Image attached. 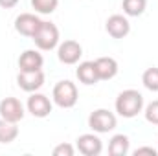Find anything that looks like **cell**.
I'll return each mask as SVG.
<instances>
[{
  "mask_svg": "<svg viewBox=\"0 0 158 156\" xmlns=\"http://www.w3.org/2000/svg\"><path fill=\"white\" fill-rule=\"evenodd\" d=\"M143 110V96L138 90H123L116 97V112L121 117H136L140 112Z\"/></svg>",
  "mask_w": 158,
  "mask_h": 156,
  "instance_id": "cell-1",
  "label": "cell"
},
{
  "mask_svg": "<svg viewBox=\"0 0 158 156\" xmlns=\"http://www.w3.org/2000/svg\"><path fill=\"white\" fill-rule=\"evenodd\" d=\"M0 117L11 121V123H19L24 117V107L17 97H6L0 101Z\"/></svg>",
  "mask_w": 158,
  "mask_h": 156,
  "instance_id": "cell-7",
  "label": "cell"
},
{
  "mask_svg": "<svg viewBox=\"0 0 158 156\" xmlns=\"http://www.w3.org/2000/svg\"><path fill=\"white\" fill-rule=\"evenodd\" d=\"M17 4H19V0H0V7H4V9H11Z\"/></svg>",
  "mask_w": 158,
  "mask_h": 156,
  "instance_id": "cell-23",
  "label": "cell"
},
{
  "mask_svg": "<svg viewBox=\"0 0 158 156\" xmlns=\"http://www.w3.org/2000/svg\"><path fill=\"white\" fill-rule=\"evenodd\" d=\"M35 46L42 50V51H50L53 48L59 46V30L53 22H48V20H42L39 26V30L35 31V35L31 37Z\"/></svg>",
  "mask_w": 158,
  "mask_h": 156,
  "instance_id": "cell-3",
  "label": "cell"
},
{
  "mask_svg": "<svg viewBox=\"0 0 158 156\" xmlns=\"http://www.w3.org/2000/svg\"><path fill=\"white\" fill-rule=\"evenodd\" d=\"M74 153H76V149L70 143H59L53 149V156H74Z\"/></svg>",
  "mask_w": 158,
  "mask_h": 156,
  "instance_id": "cell-21",
  "label": "cell"
},
{
  "mask_svg": "<svg viewBox=\"0 0 158 156\" xmlns=\"http://www.w3.org/2000/svg\"><path fill=\"white\" fill-rule=\"evenodd\" d=\"M116 125H118L116 116L110 110H107V109H98V110H94L88 116V127L94 132H98V134L110 132V130L116 129Z\"/></svg>",
  "mask_w": 158,
  "mask_h": 156,
  "instance_id": "cell-4",
  "label": "cell"
},
{
  "mask_svg": "<svg viewBox=\"0 0 158 156\" xmlns=\"http://www.w3.org/2000/svg\"><path fill=\"white\" fill-rule=\"evenodd\" d=\"M142 83L147 90L151 92H158V68H147L142 76Z\"/></svg>",
  "mask_w": 158,
  "mask_h": 156,
  "instance_id": "cell-18",
  "label": "cell"
},
{
  "mask_svg": "<svg viewBox=\"0 0 158 156\" xmlns=\"http://www.w3.org/2000/svg\"><path fill=\"white\" fill-rule=\"evenodd\" d=\"M76 76H77L79 83L90 86V84H96L99 77H98V72H96V66H94V61H85V63H79L77 70H76Z\"/></svg>",
  "mask_w": 158,
  "mask_h": 156,
  "instance_id": "cell-14",
  "label": "cell"
},
{
  "mask_svg": "<svg viewBox=\"0 0 158 156\" xmlns=\"http://www.w3.org/2000/svg\"><path fill=\"white\" fill-rule=\"evenodd\" d=\"M83 55V48L77 40H64L57 48V57L63 64H76Z\"/></svg>",
  "mask_w": 158,
  "mask_h": 156,
  "instance_id": "cell-6",
  "label": "cell"
},
{
  "mask_svg": "<svg viewBox=\"0 0 158 156\" xmlns=\"http://www.w3.org/2000/svg\"><path fill=\"white\" fill-rule=\"evenodd\" d=\"M142 154L156 156V154H158V151H156V149H153V147H138V149L134 151V156H142Z\"/></svg>",
  "mask_w": 158,
  "mask_h": 156,
  "instance_id": "cell-22",
  "label": "cell"
},
{
  "mask_svg": "<svg viewBox=\"0 0 158 156\" xmlns=\"http://www.w3.org/2000/svg\"><path fill=\"white\" fill-rule=\"evenodd\" d=\"M76 142L77 151L85 156H99L103 151V142L96 134H81Z\"/></svg>",
  "mask_w": 158,
  "mask_h": 156,
  "instance_id": "cell-8",
  "label": "cell"
},
{
  "mask_svg": "<svg viewBox=\"0 0 158 156\" xmlns=\"http://www.w3.org/2000/svg\"><path fill=\"white\" fill-rule=\"evenodd\" d=\"M52 99H53V103H55L57 107H61V109H72V107H76V103H77V99H79L77 86H76L72 81H68V79L59 81V83L53 86Z\"/></svg>",
  "mask_w": 158,
  "mask_h": 156,
  "instance_id": "cell-2",
  "label": "cell"
},
{
  "mask_svg": "<svg viewBox=\"0 0 158 156\" xmlns=\"http://www.w3.org/2000/svg\"><path fill=\"white\" fill-rule=\"evenodd\" d=\"M94 66H96L99 81H109V79L116 77L118 74V61L112 57H99L94 61Z\"/></svg>",
  "mask_w": 158,
  "mask_h": 156,
  "instance_id": "cell-13",
  "label": "cell"
},
{
  "mask_svg": "<svg viewBox=\"0 0 158 156\" xmlns=\"http://www.w3.org/2000/svg\"><path fill=\"white\" fill-rule=\"evenodd\" d=\"M129 138L125 134H114L109 142V154L110 156H125L129 153Z\"/></svg>",
  "mask_w": 158,
  "mask_h": 156,
  "instance_id": "cell-15",
  "label": "cell"
},
{
  "mask_svg": "<svg viewBox=\"0 0 158 156\" xmlns=\"http://www.w3.org/2000/svg\"><path fill=\"white\" fill-rule=\"evenodd\" d=\"M40 22L42 20H40L37 15H33V13H20L15 18V30L20 35H24V37H33L35 31L39 30Z\"/></svg>",
  "mask_w": 158,
  "mask_h": 156,
  "instance_id": "cell-9",
  "label": "cell"
},
{
  "mask_svg": "<svg viewBox=\"0 0 158 156\" xmlns=\"http://www.w3.org/2000/svg\"><path fill=\"white\" fill-rule=\"evenodd\" d=\"M143 114H145V119H147L149 123L158 125V99H156V101H151V103L145 107Z\"/></svg>",
  "mask_w": 158,
  "mask_h": 156,
  "instance_id": "cell-20",
  "label": "cell"
},
{
  "mask_svg": "<svg viewBox=\"0 0 158 156\" xmlns=\"http://www.w3.org/2000/svg\"><path fill=\"white\" fill-rule=\"evenodd\" d=\"M19 136V127L17 123H11L4 117H0V143H11Z\"/></svg>",
  "mask_w": 158,
  "mask_h": 156,
  "instance_id": "cell-16",
  "label": "cell"
},
{
  "mask_svg": "<svg viewBox=\"0 0 158 156\" xmlns=\"http://www.w3.org/2000/svg\"><path fill=\"white\" fill-rule=\"evenodd\" d=\"M42 64H44V57L37 50H26L19 57L20 72H37V70H42Z\"/></svg>",
  "mask_w": 158,
  "mask_h": 156,
  "instance_id": "cell-12",
  "label": "cell"
},
{
  "mask_svg": "<svg viewBox=\"0 0 158 156\" xmlns=\"http://www.w3.org/2000/svg\"><path fill=\"white\" fill-rule=\"evenodd\" d=\"M59 0H31V7L40 15H50L57 9Z\"/></svg>",
  "mask_w": 158,
  "mask_h": 156,
  "instance_id": "cell-19",
  "label": "cell"
},
{
  "mask_svg": "<svg viewBox=\"0 0 158 156\" xmlns=\"http://www.w3.org/2000/svg\"><path fill=\"white\" fill-rule=\"evenodd\" d=\"M121 6L127 17H140L147 7V0H123Z\"/></svg>",
  "mask_w": 158,
  "mask_h": 156,
  "instance_id": "cell-17",
  "label": "cell"
},
{
  "mask_svg": "<svg viewBox=\"0 0 158 156\" xmlns=\"http://www.w3.org/2000/svg\"><path fill=\"white\" fill-rule=\"evenodd\" d=\"M17 84L24 92H30V94L37 92L40 86L44 84V74H42V70H37V72H19Z\"/></svg>",
  "mask_w": 158,
  "mask_h": 156,
  "instance_id": "cell-11",
  "label": "cell"
},
{
  "mask_svg": "<svg viewBox=\"0 0 158 156\" xmlns=\"http://www.w3.org/2000/svg\"><path fill=\"white\" fill-rule=\"evenodd\" d=\"M105 30L112 39H123L131 31V24L123 15H110L105 22Z\"/></svg>",
  "mask_w": 158,
  "mask_h": 156,
  "instance_id": "cell-10",
  "label": "cell"
},
{
  "mask_svg": "<svg viewBox=\"0 0 158 156\" xmlns=\"http://www.w3.org/2000/svg\"><path fill=\"white\" fill-rule=\"evenodd\" d=\"M26 107H28V112H30L33 117L50 116V112H52V109H53L50 97L44 96V94H39V92H31V96L28 97Z\"/></svg>",
  "mask_w": 158,
  "mask_h": 156,
  "instance_id": "cell-5",
  "label": "cell"
}]
</instances>
